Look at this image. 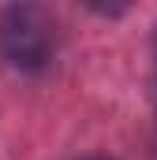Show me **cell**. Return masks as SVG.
I'll return each instance as SVG.
<instances>
[{
    "mask_svg": "<svg viewBox=\"0 0 157 160\" xmlns=\"http://www.w3.org/2000/svg\"><path fill=\"white\" fill-rule=\"evenodd\" d=\"M0 56L19 75L49 71L56 56V19L38 4H15L0 15Z\"/></svg>",
    "mask_w": 157,
    "mask_h": 160,
    "instance_id": "1",
    "label": "cell"
},
{
    "mask_svg": "<svg viewBox=\"0 0 157 160\" xmlns=\"http://www.w3.org/2000/svg\"><path fill=\"white\" fill-rule=\"evenodd\" d=\"M86 160H109V157H86Z\"/></svg>",
    "mask_w": 157,
    "mask_h": 160,
    "instance_id": "2",
    "label": "cell"
}]
</instances>
